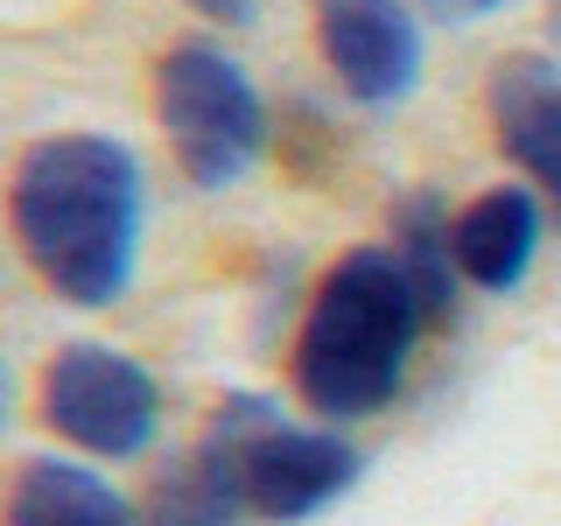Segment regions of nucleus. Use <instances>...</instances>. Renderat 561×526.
<instances>
[{"mask_svg":"<svg viewBox=\"0 0 561 526\" xmlns=\"http://www.w3.org/2000/svg\"><path fill=\"white\" fill-rule=\"evenodd\" d=\"M14 245L70 309H113L140 260L148 183L127 140L49 134L14 162Z\"/></svg>","mask_w":561,"mask_h":526,"instance_id":"f257e3e1","label":"nucleus"},{"mask_svg":"<svg viewBox=\"0 0 561 526\" xmlns=\"http://www.w3.org/2000/svg\"><path fill=\"white\" fill-rule=\"evenodd\" d=\"M428 330L408 267L393 260V245H358L323 274L316 302L295 338V393L309 414H323L330 428L365 421L393 408V393L408 386L414 344Z\"/></svg>","mask_w":561,"mask_h":526,"instance_id":"f03ea898","label":"nucleus"},{"mask_svg":"<svg viewBox=\"0 0 561 526\" xmlns=\"http://www.w3.org/2000/svg\"><path fill=\"white\" fill-rule=\"evenodd\" d=\"M154 119L197 190H232L267 155V99L218 43H175L154 64Z\"/></svg>","mask_w":561,"mask_h":526,"instance_id":"7ed1b4c3","label":"nucleus"},{"mask_svg":"<svg viewBox=\"0 0 561 526\" xmlns=\"http://www.w3.org/2000/svg\"><path fill=\"white\" fill-rule=\"evenodd\" d=\"M210 435L225 443V456H232L245 513H253V519H274V526L316 519L323 505H337L344 491L358 484V449H351L330 421H323V428L288 421L267 393L218 400Z\"/></svg>","mask_w":561,"mask_h":526,"instance_id":"20e7f679","label":"nucleus"},{"mask_svg":"<svg viewBox=\"0 0 561 526\" xmlns=\"http://www.w3.org/2000/svg\"><path fill=\"white\" fill-rule=\"evenodd\" d=\"M43 421L84 456L127 464L162 428V386L140 358L113 344H64L43 365Z\"/></svg>","mask_w":561,"mask_h":526,"instance_id":"39448f33","label":"nucleus"},{"mask_svg":"<svg viewBox=\"0 0 561 526\" xmlns=\"http://www.w3.org/2000/svg\"><path fill=\"white\" fill-rule=\"evenodd\" d=\"M316 49L365 113H386L421 84V22L408 0H316Z\"/></svg>","mask_w":561,"mask_h":526,"instance_id":"423d86ee","label":"nucleus"},{"mask_svg":"<svg viewBox=\"0 0 561 526\" xmlns=\"http://www.w3.org/2000/svg\"><path fill=\"white\" fill-rule=\"evenodd\" d=\"M491 127L519 175H534V190L561 210V64L534 49L505 57L491 70Z\"/></svg>","mask_w":561,"mask_h":526,"instance_id":"0eeeda50","label":"nucleus"},{"mask_svg":"<svg viewBox=\"0 0 561 526\" xmlns=\"http://www.w3.org/2000/svg\"><path fill=\"white\" fill-rule=\"evenodd\" d=\"M540 232H548V218H540L534 190H519V183L484 190V197L463 204V210H456V225H449L456 274H463L470 288H484V295H513L519 281L534 274Z\"/></svg>","mask_w":561,"mask_h":526,"instance_id":"6e6552de","label":"nucleus"},{"mask_svg":"<svg viewBox=\"0 0 561 526\" xmlns=\"http://www.w3.org/2000/svg\"><path fill=\"white\" fill-rule=\"evenodd\" d=\"M8 526H140L134 499L78 456H28L8 484Z\"/></svg>","mask_w":561,"mask_h":526,"instance_id":"1a4fd4ad","label":"nucleus"},{"mask_svg":"<svg viewBox=\"0 0 561 526\" xmlns=\"http://www.w3.org/2000/svg\"><path fill=\"white\" fill-rule=\"evenodd\" d=\"M245 519L253 513H245L239 470L210 428L169 470H154L148 499H140V526H245Z\"/></svg>","mask_w":561,"mask_h":526,"instance_id":"9d476101","label":"nucleus"},{"mask_svg":"<svg viewBox=\"0 0 561 526\" xmlns=\"http://www.w3.org/2000/svg\"><path fill=\"white\" fill-rule=\"evenodd\" d=\"M449 210L435 190H408V197L393 204V260L408 267L421 309H428V323H449L456 316V288H463V274H456V245H449Z\"/></svg>","mask_w":561,"mask_h":526,"instance_id":"9b49d317","label":"nucleus"},{"mask_svg":"<svg viewBox=\"0 0 561 526\" xmlns=\"http://www.w3.org/2000/svg\"><path fill=\"white\" fill-rule=\"evenodd\" d=\"M428 22H449V28H478L484 14H499V8H513V0H414Z\"/></svg>","mask_w":561,"mask_h":526,"instance_id":"f8f14e48","label":"nucleus"},{"mask_svg":"<svg viewBox=\"0 0 561 526\" xmlns=\"http://www.w3.org/2000/svg\"><path fill=\"white\" fill-rule=\"evenodd\" d=\"M190 8L204 14V22H225V28H245L260 14V0H190Z\"/></svg>","mask_w":561,"mask_h":526,"instance_id":"ddd939ff","label":"nucleus"},{"mask_svg":"<svg viewBox=\"0 0 561 526\" xmlns=\"http://www.w3.org/2000/svg\"><path fill=\"white\" fill-rule=\"evenodd\" d=\"M8 408H14V379H8V358H0V428H8Z\"/></svg>","mask_w":561,"mask_h":526,"instance_id":"4468645a","label":"nucleus"},{"mask_svg":"<svg viewBox=\"0 0 561 526\" xmlns=\"http://www.w3.org/2000/svg\"><path fill=\"white\" fill-rule=\"evenodd\" d=\"M554 49H561V0H554Z\"/></svg>","mask_w":561,"mask_h":526,"instance_id":"2eb2a0df","label":"nucleus"}]
</instances>
